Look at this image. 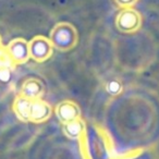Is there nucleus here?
Listing matches in <instances>:
<instances>
[{
	"mask_svg": "<svg viewBox=\"0 0 159 159\" xmlns=\"http://www.w3.org/2000/svg\"><path fill=\"white\" fill-rule=\"evenodd\" d=\"M6 47L16 64L26 63L31 58L29 42L24 38H14Z\"/></svg>",
	"mask_w": 159,
	"mask_h": 159,
	"instance_id": "obj_5",
	"label": "nucleus"
},
{
	"mask_svg": "<svg viewBox=\"0 0 159 159\" xmlns=\"http://www.w3.org/2000/svg\"><path fill=\"white\" fill-rule=\"evenodd\" d=\"M62 131L68 139L77 141V139H82L83 135L86 132V123L83 121L82 118H80L74 121L62 124Z\"/></svg>",
	"mask_w": 159,
	"mask_h": 159,
	"instance_id": "obj_8",
	"label": "nucleus"
},
{
	"mask_svg": "<svg viewBox=\"0 0 159 159\" xmlns=\"http://www.w3.org/2000/svg\"><path fill=\"white\" fill-rule=\"evenodd\" d=\"M142 14L134 8H123L116 18V27L124 34H132L142 27Z\"/></svg>",
	"mask_w": 159,
	"mask_h": 159,
	"instance_id": "obj_2",
	"label": "nucleus"
},
{
	"mask_svg": "<svg viewBox=\"0 0 159 159\" xmlns=\"http://www.w3.org/2000/svg\"><path fill=\"white\" fill-rule=\"evenodd\" d=\"M105 89L110 96H119L123 91V83L121 82V80L117 79V77H112L106 81L105 84Z\"/></svg>",
	"mask_w": 159,
	"mask_h": 159,
	"instance_id": "obj_11",
	"label": "nucleus"
},
{
	"mask_svg": "<svg viewBox=\"0 0 159 159\" xmlns=\"http://www.w3.org/2000/svg\"><path fill=\"white\" fill-rule=\"evenodd\" d=\"M113 1L118 7L123 9V8H133L139 0H113Z\"/></svg>",
	"mask_w": 159,
	"mask_h": 159,
	"instance_id": "obj_12",
	"label": "nucleus"
},
{
	"mask_svg": "<svg viewBox=\"0 0 159 159\" xmlns=\"http://www.w3.org/2000/svg\"><path fill=\"white\" fill-rule=\"evenodd\" d=\"M52 115V107L43 99L32 100L30 111V122L44 123Z\"/></svg>",
	"mask_w": 159,
	"mask_h": 159,
	"instance_id": "obj_7",
	"label": "nucleus"
},
{
	"mask_svg": "<svg viewBox=\"0 0 159 159\" xmlns=\"http://www.w3.org/2000/svg\"><path fill=\"white\" fill-rule=\"evenodd\" d=\"M45 94V84L37 77H29L23 82L20 89V95L31 100L42 99Z\"/></svg>",
	"mask_w": 159,
	"mask_h": 159,
	"instance_id": "obj_6",
	"label": "nucleus"
},
{
	"mask_svg": "<svg viewBox=\"0 0 159 159\" xmlns=\"http://www.w3.org/2000/svg\"><path fill=\"white\" fill-rule=\"evenodd\" d=\"M51 44L53 48L57 50L66 52L72 50L79 43V33L75 26L68 22L57 23L49 35Z\"/></svg>",
	"mask_w": 159,
	"mask_h": 159,
	"instance_id": "obj_1",
	"label": "nucleus"
},
{
	"mask_svg": "<svg viewBox=\"0 0 159 159\" xmlns=\"http://www.w3.org/2000/svg\"><path fill=\"white\" fill-rule=\"evenodd\" d=\"M18 64L10 56L7 47H0V71H13Z\"/></svg>",
	"mask_w": 159,
	"mask_h": 159,
	"instance_id": "obj_10",
	"label": "nucleus"
},
{
	"mask_svg": "<svg viewBox=\"0 0 159 159\" xmlns=\"http://www.w3.org/2000/svg\"><path fill=\"white\" fill-rule=\"evenodd\" d=\"M55 113L57 116L58 120L62 124L68 123V122L74 121L81 118V108L76 102L72 100H62L61 102L56 106Z\"/></svg>",
	"mask_w": 159,
	"mask_h": 159,
	"instance_id": "obj_4",
	"label": "nucleus"
},
{
	"mask_svg": "<svg viewBox=\"0 0 159 159\" xmlns=\"http://www.w3.org/2000/svg\"><path fill=\"white\" fill-rule=\"evenodd\" d=\"M30 57L36 62H45L52 55L53 46L50 39L43 35H37L29 42Z\"/></svg>",
	"mask_w": 159,
	"mask_h": 159,
	"instance_id": "obj_3",
	"label": "nucleus"
},
{
	"mask_svg": "<svg viewBox=\"0 0 159 159\" xmlns=\"http://www.w3.org/2000/svg\"><path fill=\"white\" fill-rule=\"evenodd\" d=\"M32 100L19 94L12 105L13 112L16 118L22 122H30V111H31Z\"/></svg>",
	"mask_w": 159,
	"mask_h": 159,
	"instance_id": "obj_9",
	"label": "nucleus"
},
{
	"mask_svg": "<svg viewBox=\"0 0 159 159\" xmlns=\"http://www.w3.org/2000/svg\"><path fill=\"white\" fill-rule=\"evenodd\" d=\"M2 46V39H1V36H0V47Z\"/></svg>",
	"mask_w": 159,
	"mask_h": 159,
	"instance_id": "obj_13",
	"label": "nucleus"
}]
</instances>
